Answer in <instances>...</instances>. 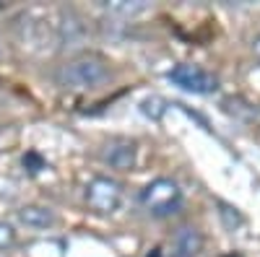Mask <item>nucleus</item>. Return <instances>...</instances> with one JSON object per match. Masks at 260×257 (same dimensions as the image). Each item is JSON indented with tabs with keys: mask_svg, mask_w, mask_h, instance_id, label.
Instances as JSON below:
<instances>
[{
	"mask_svg": "<svg viewBox=\"0 0 260 257\" xmlns=\"http://www.w3.org/2000/svg\"><path fill=\"white\" fill-rule=\"evenodd\" d=\"M252 52H255V57L260 60V34H257V36L252 39Z\"/></svg>",
	"mask_w": 260,
	"mask_h": 257,
	"instance_id": "9d476101",
	"label": "nucleus"
},
{
	"mask_svg": "<svg viewBox=\"0 0 260 257\" xmlns=\"http://www.w3.org/2000/svg\"><path fill=\"white\" fill-rule=\"evenodd\" d=\"M169 81L177 83L180 89L190 91V94H213L216 89H219V78H216L213 73H208L206 68L201 65H192V62H182V65H175L169 70Z\"/></svg>",
	"mask_w": 260,
	"mask_h": 257,
	"instance_id": "20e7f679",
	"label": "nucleus"
},
{
	"mask_svg": "<svg viewBox=\"0 0 260 257\" xmlns=\"http://www.w3.org/2000/svg\"><path fill=\"white\" fill-rule=\"evenodd\" d=\"M110 76H112L110 62L102 55L86 52V55L68 60L65 65H60L55 81L65 91H91L96 86H102L104 81H110Z\"/></svg>",
	"mask_w": 260,
	"mask_h": 257,
	"instance_id": "f257e3e1",
	"label": "nucleus"
},
{
	"mask_svg": "<svg viewBox=\"0 0 260 257\" xmlns=\"http://www.w3.org/2000/svg\"><path fill=\"white\" fill-rule=\"evenodd\" d=\"M0 8H3V6H0Z\"/></svg>",
	"mask_w": 260,
	"mask_h": 257,
	"instance_id": "9b49d317",
	"label": "nucleus"
},
{
	"mask_svg": "<svg viewBox=\"0 0 260 257\" xmlns=\"http://www.w3.org/2000/svg\"><path fill=\"white\" fill-rule=\"evenodd\" d=\"M203 234L195 226H182L175 231V237L169 242V257H198L203 252Z\"/></svg>",
	"mask_w": 260,
	"mask_h": 257,
	"instance_id": "423d86ee",
	"label": "nucleus"
},
{
	"mask_svg": "<svg viewBox=\"0 0 260 257\" xmlns=\"http://www.w3.org/2000/svg\"><path fill=\"white\" fill-rule=\"evenodd\" d=\"M136 159H138V148L127 138H112L102 148V161L110 164L112 169H120V171H130L136 166Z\"/></svg>",
	"mask_w": 260,
	"mask_h": 257,
	"instance_id": "39448f33",
	"label": "nucleus"
},
{
	"mask_svg": "<svg viewBox=\"0 0 260 257\" xmlns=\"http://www.w3.org/2000/svg\"><path fill=\"white\" fill-rule=\"evenodd\" d=\"M104 8L110 13H117V16H138L143 11H148V3H125V0H117V3H104Z\"/></svg>",
	"mask_w": 260,
	"mask_h": 257,
	"instance_id": "6e6552de",
	"label": "nucleus"
},
{
	"mask_svg": "<svg viewBox=\"0 0 260 257\" xmlns=\"http://www.w3.org/2000/svg\"><path fill=\"white\" fill-rule=\"evenodd\" d=\"M83 198H86V205H89L94 213L99 216H112V213L120 210L122 200H125V187L112 179V177H91L89 185L83 190Z\"/></svg>",
	"mask_w": 260,
	"mask_h": 257,
	"instance_id": "7ed1b4c3",
	"label": "nucleus"
},
{
	"mask_svg": "<svg viewBox=\"0 0 260 257\" xmlns=\"http://www.w3.org/2000/svg\"><path fill=\"white\" fill-rule=\"evenodd\" d=\"M141 205L151 213V216H172L177 213V208L182 205V190L175 179H167V177H159L154 182H148L143 190H141Z\"/></svg>",
	"mask_w": 260,
	"mask_h": 257,
	"instance_id": "f03ea898",
	"label": "nucleus"
},
{
	"mask_svg": "<svg viewBox=\"0 0 260 257\" xmlns=\"http://www.w3.org/2000/svg\"><path fill=\"white\" fill-rule=\"evenodd\" d=\"M18 221L31 229H50L55 226V213L45 205H24L18 208Z\"/></svg>",
	"mask_w": 260,
	"mask_h": 257,
	"instance_id": "0eeeda50",
	"label": "nucleus"
},
{
	"mask_svg": "<svg viewBox=\"0 0 260 257\" xmlns=\"http://www.w3.org/2000/svg\"><path fill=\"white\" fill-rule=\"evenodd\" d=\"M16 242H18L16 229H13L8 221H0V252H3V249H11Z\"/></svg>",
	"mask_w": 260,
	"mask_h": 257,
	"instance_id": "1a4fd4ad",
	"label": "nucleus"
}]
</instances>
